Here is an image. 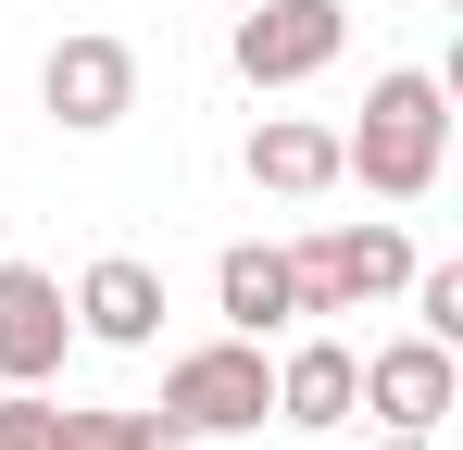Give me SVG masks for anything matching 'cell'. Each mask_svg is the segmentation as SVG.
Here are the masks:
<instances>
[{"label": "cell", "instance_id": "cell-1", "mask_svg": "<svg viewBox=\"0 0 463 450\" xmlns=\"http://www.w3.org/2000/svg\"><path fill=\"white\" fill-rule=\"evenodd\" d=\"M439 163H451V88L426 63H388L376 88H364V126L338 138V175H364L376 201H426Z\"/></svg>", "mask_w": 463, "mask_h": 450}, {"label": "cell", "instance_id": "cell-2", "mask_svg": "<svg viewBox=\"0 0 463 450\" xmlns=\"http://www.w3.org/2000/svg\"><path fill=\"white\" fill-rule=\"evenodd\" d=\"M263 413H276L263 338H201V351L163 363V426H175V438H238V426H263Z\"/></svg>", "mask_w": 463, "mask_h": 450}, {"label": "cell", "instance_id": "cell-3", "mask_svg": "<svg viewBox=\"0 0 463 450\" xmlns=\"http://www.w3.org/2000/svg\"><path fill=\"white\" fill-rule=\"evenodd\" d=\"M401 276H413V238L401 225H313L288 250L301 313H376V300H401Z\"/></svg>", "mask_w": 463, "mask_h": 450}, {"label": "cell", "instance_id": "cell-4", "mask_svg": "<svg viewBox=\"0 0 463 450\" xmlns=\"http://www.w3.org/2000/svg\"><path fill=\"white\" fill-rule=\"evenodd\" d=\"M338 51H351V0H263V13H238V38H226V63L250 88H301Z\"/></svg>", "mask_w": 463, "mask_h": 450}, {"label": "cell", "instance_id": "cell-5", "mask_svg": "<svg viewBox=\"0 0 463 450\" xmlns=\"http://www.w3.org/2000/svg\"><path fill=\"white\" fill-rule=\"evenodd\" d=\"M38 100H51V126H63V138H100V126H126V113H138V51H126V38H100V25H76V38H51Z\"/></svg>", "mask_w": 463, "mask_h": 450}, {"label": "cell", "instance_id": "cell-6", "mask_svg": "<svg viewBox=\"0 0 463 450\" xmlns=\"http://www.w3.org/2000/svg\"><path fill=\"white\" fill-rule=\"evenodd\" d=\"M76 351V300L38 263H0V388H51Z\"/></svg>", "mask_w": 463, "mask_h": 450}, {"label": "cell", "instance_id": "cell-7", "mask_svg": "<svg viewBox=\"0 0 463 450\" xmlns=\"http://www.w3.org/2000/svg\"><path fill=\"white\" fill-rule=\"evenodd\" d=\"M351 413H364V351H351V338H288V351H276V426L338 438Z\"/></svg>", "mask_w": 463, "mask_h": 450}, {"label": "cell", "instance_id": "cell-8", "mask_svg": "<svg viewBox=\"0 0 463 450\" xmlns=\"http://www.w3.org/2000/svg\"><path fill=\"white\" fill-rule=\"evenodd\" d=\"M364 413H376L388 438H439V413H451V351H439V338L364 351Z\"/></svg>", "mask_w": 463, "mask_h": 450}, {"label": "cell", "instance_id": "cell-9", "mask_svg": "<svg viewBox=\"0 0 463 450\" xmlns=\"http://www.w3.org/2000/svg\"><path fill=\"white\" fill-rule=\"evenodd\" d=\"M76 338H100V351H151L163 338V276L138 250H100L76 276Z\"/></svg>", "mask_w": 463, "mask_h": 450}, {"label": "cell", "instance_id": "cell-10", "mask_svg": "<svg viewBox=\"0 0 463 450\" xmlns=\"http://www.w3.org/2000/svg\"><path fill=\"white\" fill-rule=\"evenodd\" d=\"M250 188H276V201H326V188H338V126H313V113H263V126H250Z\"/></svg>", "mask_w": 463, "mask_h": 450}, {"label": "cell", "instance_id": "cell-11", "mask_svg": "<svg viewBox=\"0 0 463 450\" xmlns=\"http://www.w3.org/2000/svg\"><path fill=\"white\" fill-rule=\"evenodd\" d=\"M213 300H226V338H276V325H301L288 250H263V238H238L226 263H213Z\"/></svg>", "mask_w": 463, "mask_h": 450}, {"label": "cell", "instance_id": "cell-12", "mask_svg": "<svg viewBox=\"0 0 463 450\" xmlns=\"http://www.w3.org/2000/svg\"><path fill=\"white\" fill-rule=\"evenodd\" d=\"M401 288H413V338H439V351H451V338H463V263H413Z\"/></svg>", "mask_w": 463, "mask_h": 450}, {"label": "cell", "instance_id": "cell-13", "mask_svg": "<svg viewBox=\"0 0 463 450\" xmlns=\"http://www.w3.org/2000/svg\"><path fill=\"white\" fill-rule=\"evenodd\" d=\"M63 450H175L163 413H63Z\"/></svg>", "mask_w": 463, "mask_h": 450}, {"label": "cell", "instance_id": "cell-14", "mask_svg": "<svg viewBox=\"0 0 463 450\" xmlns=\"http://www.w3.org/2000/svg\"><path fill=\"white\" fill-rule=\"evenodd\" d=\"M0 450H63V400L51 388H0Z\"/></svg>", "mask_w": 463, "mask_h": 450}, {"label": "cell", "instance_id": "cell-15", "mask_svg": "<svg viewBox=\"0 0 463 450\" xmlns=\"http://www.w3.org/2000/svg\"><path fill=\"white\" fill-rule=\"evenodd\" d=\"M376 450H426V438H376Z\"/></svg>", "mask_w": 463, "mask_h": 450}]
</instances>
